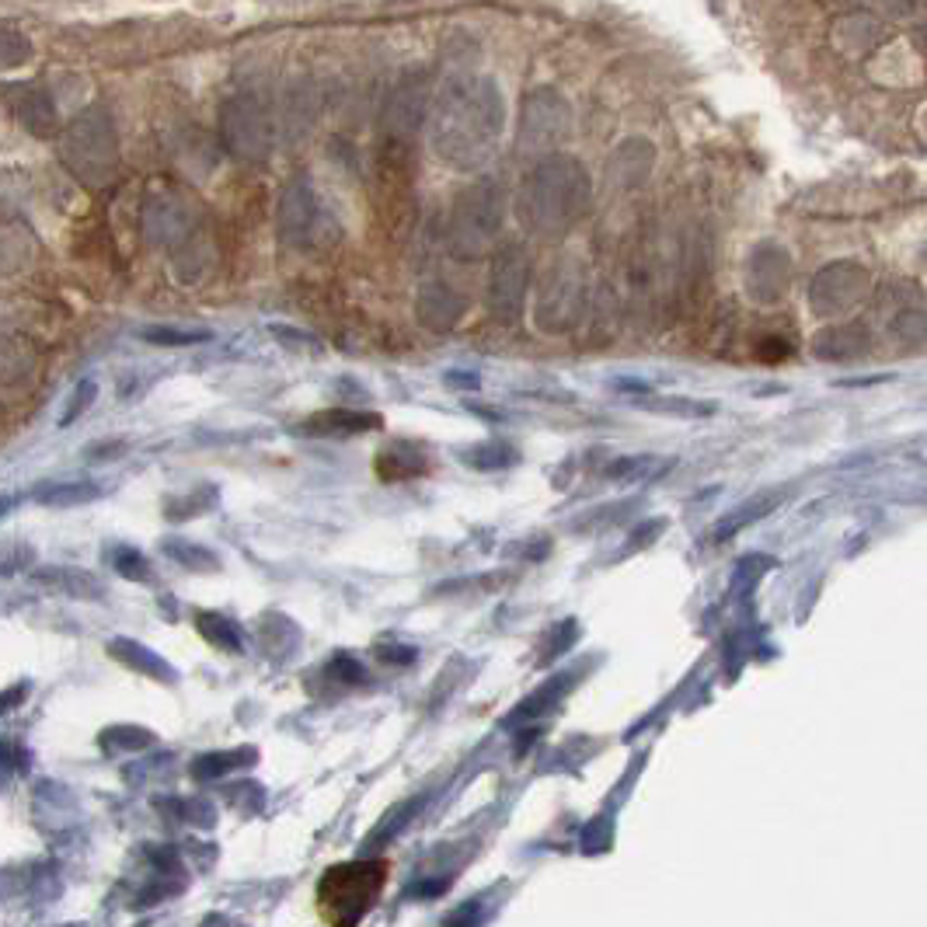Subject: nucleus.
Masks as SVG:
<instances>
[{
    "label": "nucleus",
    "mask_w": 927,
    "mask_h": 927,
    "mask_svg": "<svg viewBox=\"0 0 927 927\" xmlns=\"http://www.w3.org/2000/svg\"><path fill=\"white\" fill-rule=\"evenodd\" d=\"M506 98L492 77H454L433 109V147L457 171L485 168L499 150Z\"/></svg>",
    "instance_id": "nucleus-1"
},
{
    "label": "nucleus",
    "mask_w": 927,
    "mask_h": 927,
    "mask_svg": "<svg viewBox=\"0 0 927 927\" xmlns=\"http://www.w3.org/2000/svg\"><path fill=\"white\" fill-rule=\"evenodd\" d=\"M593 203V182L569 154L544 157L516 196V217L534 237H562L586 217Z\"/></svg>",
    "instance_id": "nucleus-2"
},
{
    "label": "nucleus",
    "mask_w": 927,
    "mask_h": 927,
    "mask_svg": "<svg viewBox=\"0 0 927 927\" xmlns=\"http://www.w3.org/2000/svg\"><path fill=\"white\" fill-rule=\"evenodd\" d=\"M394 865L387 858L346 861L332 865L314 889V910L325 927H359L366 914L380 903Z\"/></svg>",
    "instance_id": "nucleus-3"
},
{
    "label": "nucleus",
    "mask_w": 927,
    "mask_h": 927,
    "mask_svg": "<svg viewBox=\"0 0 927 927\" xmlns=\"http://www.w3.org/2000/svg\"><path fill=\"white\" fill-rule=\"evenodd\" d=\"M60 157L70 168L77 182L98 185L112 182L119 168V140H116V122L102 105H88L74 119L63 126L60 133Z\"/></svg>",
    "instance_id": "nucleus-4"
},
{
    "label": "nucleus",
    "mask_w": 927,
    "mask_h": 927,
    "mask_svg": "<svg viewBox=\"0 0 927 927\" xmlns=\"http://www.w3.org/2000/svg\"><path fill=\"white\" fill-rule=\"evenodd\" d=\"M506 224V189L499 182H474L450 210L447 241L457 258H481L495 251Z\"/></svg>",
    "instance_id": "nucleus-5"
},
{
    "label": "nucleus",
    "mask_w": 927,
    "mask_h": 927,
    "mask_svg": "<svg viewBox=\"0 0 927 927\" xmlns=\"http://www.w3.org/2000/svg\"><path fill=\"white\" fill-rule=\"evenodd\" d=\"M572 133V109L555 88H537L523 98L520 136L516 150L520 157H555V150L569 140Z\"/></svg>",
    "instance_id": "nucleus-6"
},
{
    "label": "nucleus",
    "mask_w": 927,
    "mask_h": 927,
    "mask_svg": "<svg viewBox=\"0 0 927 927\" xmlns=\"http://www.w3.org/2000/svg\"><path fill=\"white\" fill-rule=\"evenodd\" d=\"M220 140L241 161H262L276 143L269 109L255 95H231L220 105Z\"/></svg>",
    "instance_id": "nucleus-7"
},
{
    "label": "nucleus",
    "mask_w": 927,
    "mask_h": 927,
    "mask_svg": "<svg viewBox=\"0 0 927 927\" xmlns=\"http://www.w3.org/2000/svg\"><path fill=\"white\" fill-rule=\"evenodd\" d=\"M872 293V272L858 262H830L812 276L809 283V304L819 318H840L865 304Z\"/></svg>",
    "instance_id": "nucleus-8"
},
{
    "label": "nucleus",
    "mask_w": 927,
    "mask_h": 927,
    "mask_svg": "<svg viewBox=\"0 0 927 927\" xmlns=\"http://www.w3.org/2000/svg\"><path fill=\"white\" fill-rule=\"evenodd\" d=\"M582 297H586V272L579 262L565 258L555 269L548 272V279L541 283L537 293V307L534 318L544 332H565V328L576 325V318L582 314Z\"/></svg>",
    "instance_id": "nucleus-9"
},
{
    "label": "nucleus",
    "mask_w": 927,
    "mask_h": 927,
    "mask_svg": "<svg viewBox=\"0 0 927 927\" xmlns=\"http://www.w3.org/2000/svg\"><path fill=\"white\" fill-rule=\"evenodd\" d=\"M140 227H143V237H147L154 248L171 251L178 262L199 231L196 206H192L189 199L168 196V192H164V196L147 199V206H143V213H140Z\"/></svg>",
    "instance_id": "nucleus-10"
},
{
    "label": "nucleus",
    "mask_w": 927,
    "mask_h": 927,
    "mask_svg": "<svg viewBox=\"0 0 927 927\" xmlns=\"http://www.w3.org/2000/svg\"><path fill=\"white\" fill-rule=\"evenodd\" d=\"M426 116H429V77L426 70H408V74L398 77V84H394L384 102V116H380L384 140L408 147L415 140V133L422 129Z\"/></svg>",
    "instance_id": "nucleus-11"
},
{
    "label": "nucleus",
    "mask_w": 927,
    "mask_h": 927,
    "mask_svg": "<svg viewBox=\"0 0 927 927\" xmlns=\"http://www.w3.org/2000/svg\"><path fill=\"white\" fill-rule=\"evenodd\" d=\"M530 286V258L520 244H506L499 248L488 276V311L499 321H516L523 314V300H527Z\"/></svg>",
    "instance_id": "nucleus-12"
},
{
    "label": "nucleus",
    "mask_w": 927,
    "mask_h": 927,
    "mask_svg": "<svg viewBox=\"0 0 927 927\" xmlns=\"http://www.w3.org/2000/svg\"><path fill=\"white\" fill-rule=\"evenodd\" d=\"M318 192H314L311 178L297 175L283 185V196H279V210H276V234L283 244H307L318 231Z\"/></svg>",
    "instance_id": "nucleus-13"
},
{
    "label": "nucleus",
    "mask_w": 927,
    "mask_h": 927,
    "mask_svg": "<svg viewBox=\"0 0 927 927\" xmlns=\"http://www.w3.org/2000/svg\"><path fill=\"white\" fill-rule=\"evenodd\" d=\"M792 286V262L778 244H760L746 258V293L757 304H778Z\"/></svg>",
    "instance_id": "nucleus-14"
},
{
    "label": "nucleus",
    "mask_w": 927,
    "mask_h": 927,
    "mask_svg": "<svg viewBox=\"0 0 927 927\" xmlns=\"http://www.w3.org/2000/svg\"><path fill=\"white\" fill-rule=\"evenodd\" d=\"M373 471L380 481H412L426 478L433 471V457H429L426 443L415 440H391L377 450L373 457Z\"/></svg>",
    "instance_id": "nucleus-15"
},
{
    "label": "nucleus",
    "mask_w": 927,
    "mask_h": 927,
    "mask_svg": "<svg viewBox=\"0 0 927 927\" xmlns=\"http://www.w3.org/2000/svg\"><path fill=\"white\" fill-rule=\"evenodd\" d=\"M384 426L377 412H352V408H328V412H314L304 422L293 426V433L300 436H359V433H373V429Z\"/></svg>",
    "instance_id": "nucleus-16"
},
{
    "label": "nucleus",
    "mask_w": 927,
    "mask_h": 927,
    "mask_svg": "<svg viewBox=\"0 0 927 927\" xmlns=\"http://www.w3.org/2000/svg\"><path fill=\"white\" fill-rule=\"evenodd\" d=\"M11 112L18 116V122L21 126L28 129V133H35V136H42V140H49V136L56 133V122H60V116H56V102H53V95L49 91H42V88H11Z\"/></svg>",
    "instance_id": "nucleus-17"
},
{
    "label": "nucleus",
    "mask_w": 927,
    "mask_h": 927,
    "mask_svg": "<svg viewBox=\"0 0 927 927\" xmlns=\"http://www.w3.org/2000/svg\"><path fill=\"white\" fill-rule=\"evenodd\" d=\"M464 314V300L457 297L450 286L443 283H426L419 290V321L433 332H447L461 321Z\"/></svg>",
    "instance_id": "nucleus-18"
},
{
    "label": "nucleus",
    "mask_w": 927,
    "mask_h": 927,
    "mask_svg": "<svg viewBox=\"0 0 927 927\" xmlns=\"http://www.w3.org/2000/svg\"><path fill=\"white\" fill-rule=\"evenodd\" d=\"M39 586L53 589V593H63V596H74V600H102L105 596V586L98 576H91V572L84 569H70V565H49V569H39L32 576Z\"/></svg>",
    "instance_id": "nucleus-19"
},
{
    "label": "nucleus",
    "mask_w": 927,
    "mask_h": 927,
    "mask_svg": "<svg viewBox=\"0 0 927 927\" xmlns=\"http://www.w3.org/2000/svg\"><path fill=\"white\" fill-rule=\"evenodd\" d=\"M98 495H102V485H98V481H46V485L32 488V499L53 509L84 506V502H95Z\"/></svg>",
    "instance_id": "nucleus-20"
},
{
    "label": "nucleus",
    "mask_w": 927,
    "mask_h": 927,
    "mask_svg": "<svg viewBox=\"0 0 927 927\" xmlns=\"http://www.w3.org/2000/svg\"><path fill=\"white\" fill-rule=\"evenodd\" d=\"M607 168H610V182H621V185L645 182V178H649V168H652V147L645 140L624 143V147L610 157Z\"/></svg>",
    "instance_id": "nucleus-21"
},
{
    "label": "nucleus",
    "mask_w": 927,
    "mask_h": 927,
    "mask_svg": "<svg viewBox=\"0 0 927 927\" xmlns=\"http://www.w3.org/2000/svg\"><path fill=\"white\" fill-rule=\"evenodd\" d=\"M457 461L474 471H506L520 461V450L506 440H485V443H471V447L457 450Z\"/></svg>",
    "instance_id": "nucleus-22"
},
{
    "label": "nucleus",
    "mask_w": 927,
    "mask_h": 927,
    "mask_svg": "<svg viewBox=\"0 0 927 927\" xmlns=\"http://www.w3.org/2000/svg\"><path fill=\"white\" fill-rule=\"evenodd\" d=\"M161 551H164V555H168L175 565H182L185 572H196V576H213V572L224 569V562H220V558L213 555L210 548L185 541V537H164V541H161Z\"/></svg>",
    "instance_id": "nucleus-23"
},
{
    "label": "nucleus",
    "mask_w": 927,
    "mask_h": 927,
    "mask_svg": "<svg viewBox=\"0 0 927 927\" xmlns=\"http://www.w3.org/2000/svg\"><path fill=\"white\" fill-rule=\"evenodd\" d=\"M812 349H816V356H823V359H854V356H861V352H868L865 328H858V325L826 328V332L816 335Z\"/></svg>",
    "instance_id": "nucleus-24"
},
{
    "label": "nucleus",
    "mask_w": 927,
    "mask_h": 927,
    "mask_svg": "<svg viewBox=\"0 0 927 927\" xmlns=\"http://www.w3.org/2000/svg\"><path fill=\"white\" fill-rule=\"evenodd\" d=\"M192 621H196L199 635H203L206 642L213 645V649L244 652V635H241V628L234 624V617L220 614V610H196V614H192Z\"/></svg>",
    "instance_id": "nucleus-25"
},
{
    "label": "nucleus",
    "mask_w": 927,
    "mask_h": 927,
    "mask_svg": "<svg viewBox=\"0 0 927 927\" xmlns=\"http://www.w3.org/2000/svg\"><path fill=\"white\" fill-rule=\"evenodd\" d=\"M109 656H116L119 663L133 666L136 673H147V677H157V680H175L171 666L164 663L161 656H154L147 645L133 642V638H112V642H109Z\"/></svg>",
    "instance_id": "nucleus-26"
},
{
    "label": "nucleus",
    "mask_w": 927,
    "mask_h": 927,
    "mask_svg": "<svg viewBox=\"0 0 927 927\" xmlns=\"http://www.w3.org/2000/svg\"><path fill=\"white\" fill-rule=\"evenodd\" d=\"M638 509V499H624V502H607V506H596L589 513L576 516L569 523L572 534H603V530H614L621 523H628Z\"/></svg>",
    "instance_id": "nucleus-27"
},
{
    "label": "nucleus",
    "mask_w": 927,
    "mask_h": 927,
    "mask_svg": "<svg viewBox=\"0 0 927 927\" xmlns=\"http://www.w3.org/2000/svg\"><path fill=\"white\" fill-rule=\"evenodd\" d=\"M217 499H220V492L213 485H196L182 495H168V499H164V516H168L171 523L196 520V516L210 513V509L217 506Z\"/></svg>",
    "instance_id": "nucleus-28"
},
{
    "label": "nucleus",
    "mask_w": 927,
    "mask_h": 927,
    "mask_svg": "<svg viewBox=\"0 0 927 927\" xmlns=\"http://www.w3.org/2000/svg\"><path fill=\"white\" fill-rule=\"evenodd\" d=\"M778 492H767V495H757V499H746L743 506H736L732 513H725L722 520L715 523V541H725V537L739 534V530L746 527V523L760 520V516H767L774 506H778Z\"/></svg>",
    "instance_id": "nucleus-29"
},
{
    "label": "nucleus",
    "mask_w": 927,
    "mask_h": 927,
    "mask_svg": "<svg viewBox=\"0 0 927 927\" xmlns=\"http://www.w3.org/2000/svg\"><path fill=\"white\" fill-rule=\"evenodd\" d=\"M143 342L150 346H171V349H185V346H203L213 339L210 328H175V325H154L140 332Z\"/></svg>",
    "instance_id": "nucleus-30"
},
{
    "label": "nucleus",
    "mask_w": 927,
    "mask_h": 927,
    "mask_svg": "<svg viewBox=\"0 0 927 927\" xmlns=\"http://www.w3.org/2000/svg\"><path fill=\"white\" fill-rule=\"evenodd\" d=\"M109 562H112V569H116L122 579H129V582H154V565H150V558L143 555V551L119 544V548L109 551Z\"/></svg>",
    "instance_id": "nucleus-31"
},
{
    "label": "nucleus",
    "mask_w": 927,
    "mask_h": 927,
    "mask_svg": "<svg viewBox=\"0 0 927 927\" xmlns=\"http://www.w3.org/2000/svg\"><path fill=\"white\" fill-rule=\"evenodd\" d=\"M666 461H659V457H621V461H614L607 467V478L610 481H621V485H628V481H645L652 478L656 471H663Z\"/></svg>",
    "instance_id": "nucleus-32"
},
{
    "label": "nucleus",
    "mask_w": 927,
    "mask_h": 927,
    "mask_svg": "<svg viewBox=\"0 0 927 927\" xmlns=\"http://www.w3.org/2000/svg\"><path fill=\"white\" fill-rule=\"evenodd\" d=\"M0 56H4V67H18V63H25L28 56H32V42L25 39V35L18 32V28H0Z\"/></svg>",
    "instance_id": "nucleus-33"
},
{
    "label": "nucleus",
    "mask_w": 927,
    "mask_h": 927,
    "mask_svg": "<svg viewBox=\"0 0 927 927\" xmlns=\"http://www.w3.org/2000/svg\"><path fill=\"white\" fill-rule=\"evenodd\" d=\"M638 405L652 408V412L684 415V419H694V415H708L711 412V405H701V401H687V398H642Z\"/></svg>",
    "instance_id": "nucleus-34"
},
{
    "label": "nucleus",
    "mask_w": 927,
    "mask_h": 927,
    "mask_svg": "<svg viewBox=\"0 0 927 927\" xmlns=\"http://www.w3.org/2000/svg\"><path fill=\"white\" fill-rule=\"evenodd\" d=\"M95 398H98V384L95 380H81L77 384V391H74V398H70V405H67V412H63V426H70V422L77 419V415L84 412V408H91L95 405Z\"/></svg>",
    "instance_id": "nucleus-35"
},
{
    "label": "nucleus",
    "mask_w": 927,
    "mask_h": 927,
    "mask_svg": "<svg viewBox=\"0 0 927 927\" xmlns=\"http://www.w3.org/2000/svg\"><path fill=\"white\" fill-rule=\"evenodd\" d=\"M377 656L384 659V663L405 666V663H412V659H415V649H398V645H377Z\"/></svg>",
    "instance_id": "nucleus-36"
}]
</instances>
